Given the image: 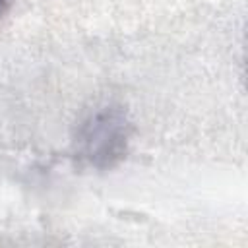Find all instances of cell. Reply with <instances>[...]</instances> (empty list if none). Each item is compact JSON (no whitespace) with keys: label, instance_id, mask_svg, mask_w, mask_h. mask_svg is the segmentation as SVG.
I'll list each match as a JSON object with an SVG mask.
<instances>
[{"label":"cell","instance_id":"7a4b0ae2","mask_svg":"<svg viewBox=\"0 0 248 248\" xmlns=\"http://www.w3.org/2000/svg\"><path fill=\"white\" fill-rule=\"evenodd\" d=\"M6 4H8V0H0V16H2L4 10H6Z\"/></svg>","mask_w":248,"mask_h":248},{"label":"cell","instance_id":"6da1fadb","mask_svg":"<svg viewBox=\"0 0 248 248\" xmlns=\"http://www.w3.org/2000/svg\"><path fill=\"white\" fill-rule=\"evenodd\" d=\"M132 122L120 105H101L93 108L78 126L74 138L76 157L97 170L116 167L128 153Z\"/></svg>","mask_w":248,"mask_h":248}]
</instances>
